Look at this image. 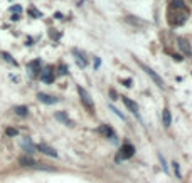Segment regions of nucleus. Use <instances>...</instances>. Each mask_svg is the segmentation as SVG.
Instances as JSON below:
<instances>
[{"label": "nucleus", "instance_id": "nucleus-1", "mask_svg": "<svg viewBox=\"0 0 192 183\" xmlns=\"http://www.w3.org/2000/svg\"><path fill=\"white\" fill-rule=\"evenodd\" d=\"M137 62H138V66H140V67L143 69V72L150 76V79H152L153 83H155L157 86L160 87V89H163V87H165V84H163V79H162V77H160L159 74H157L155 71H153V69H150L148 66H147V64H143V62H141V61H138V59H137Z\"/></svg>", "mask_w": 192, "mask_h": 183}, {"label": "nucleus", "instance_id": "nucleus-2", "mask_svg": "<svg viewBox=\"0 0 192 183\" xmlns=\"http://www.w3.org/2000/svg\"><path fill=\"white\" fill-rule=\"evenodd\" d=\"M78 93H79V97H81V101H83L84 108H86L91 114H94V103H93V97L89 96V93H88L84 87H81V86L78 87Z\"/></svg>", "mask_w": 192, "mask_h": 183}, {"label": "nucleus", "instance_id": "nucleus-3", "mask_svg": "<svg viewBox=\"0 0 192 183\" xmlns=\"http://www.w3.org/2000/svg\"><path fill=\"white\" fill-rule=\"evenodd\" d=\"M135 154V146L130 143L123 144L121 146V150H120V154H118V158H116V161H120V160H127V158H131Z\"/></svg>", "mask_w": 192, "mask_h": 183}, {"label": "nucleus", "instance_id": "nucleus-4", "mask_svg": "<svg viewBox=\"0 0 192 183\" xmlns=\"http://www.w3.org/2000/svg\"><path fill=\"white\" fill-rule=\"evenodd\" d=\"M36 150H39L40 153H44V154H47V156H52V158H58L59 154H58V151L54 150L52 146H49V144H46V143H39L36 146Z\"/></svg>", "mask_w": 192, "mask_h": 183}, {"label": "nucleus", "instance_id": "nucleus-5", "mask_svg": "<svg viewBox=\"0 0 192 183\" xmlns=\"http://www.w3.org/2000/svg\"><path fill=\"white\" fill-rule=\"evenodd\" d=\"M177 44H179V49L182 50V54L187 56V57H190V56H192V47H190V44H189V40H185V39H179V40H177Z\"/></svg>", "mask_w": 192, "mask_h": 183}, {"label": "nucleus", "instance_id": "nucleus-6", "mask_svg": "<svg viewBox=\"0 0 192 183\" xmlns=\"http://www.w3.org/2000/svg\"><path fill=\"white\" fill-rule=\"evenodd\" d=\"M37 99L40 101V103H44V104H56L59 101V97H56V96H51V94H44V93H39L37 94Z\"/></svg>", "mask_w": 192, "mask_h": 183}, {"label": "nucleus", "instance_id": "nucleus-7", "mask_svg": "<svg viewBox=\"0 0 192 183\" xmlns=\"http://www.w3.org/2000/svg\"><path fill=\"white\" fill-rule=\"evenodd\" d=\"M54 118H56V119H58V121H61V123H62V124L69 126V128H71V126H74V123H73V121H71V119H69V116H68V114H66V113H64V111H58V113H56V114H54Z\"/></svg>", "mask_w": 192, "mask_h": 183}, {"label": "nucleus", "instance_id": "nucleus-8", "mask_svg": "<svg viewBox=\"0 0 192 183\" xmlns=\"http://www.w3.org/2000/svg\"><path fill=\"white\" fill-rule=\"evenodd\" d=\"M99 131H101L103 134H105L108 140H111V141H116V134H115V131H113V128L110 124H101V128H99Z\"/></svg>", "mask_w": 192, "mask_h": 183}, {"label": "nucleus", "instance_id": "nucleus-9", "mask_svg": "<svg viewBox=\"0 0 192 183\" xmlns=\"http://www.w3.org/2000/svg\"><path fill=\"white\" fill-rule=\"evenodd\" d=\"M123 103H125V106L128 108V111H131V114H135V116L138 118V111H140V108H138V104L135 103V101L128 99V97H123Z\"/></svg>", "mask_w": 192, "mask_h": 183}, {"label": "nucleus", "instance_id": "nucleus-10", "mask_svg": "<svg viewBox=\"0 0 192 183\" xmlns=\"http://www.w3.org/2000/svg\"><path fill=\"white\" fill-rule=\"evenodd\" d=\"M73 56H74V59H76V62H78L79 67H86V66H88V59L84 57V56L81 54L78 49H73Z\"/></svg>", "mask_w": 192, "mask_h": 183}, {"label": "nucleus", "instance_id": "nucleus-11", "mask_svg": "<svg viewBox=\"0 0 192 183\" xmlns=\"http://www.w3.org/2000/svg\"><path fill=\"white\" fill-rule=\"evenodd\" d=\"M40 79L44 83H52L54 81V74H52V67H46L42 69V74H40Z\"/></svg>", "mask_w": 192, "mask_h": 183}, {"label": "nucleus", "instance_id": "nucleus-12", "mask_svg": "<svg viewBox=\"0 0 192 183\" xmlns=\"http://www.w3.org/2000/svg\"><path fill=\"white\" fill-rule=\"evenodd\" d=\"M20 146L24 148V150H26V151H27V153H29V154L36 151V146H34V144H32V141H30L29 138H22V140H20Z\"/></svg>", "mask_w": 192, "mask_h": 183}, {"label": "nucleus", "instance_id": "nucleus-13", "mask_svg": "<svg viewBox=\"0 0 192 183\" xmlns=\"http://www.w3.org/2000/svg\"><path fill=\"white\" fill-rule=\"evenodd\" d=\"M19 163H20L22 166H34V168L39 165V163L34 158H30V156H20V158H19Z\"/></svg>", "mask_w": 192, "mask_h": 183}, {"label": "nucleus", "instance_id": "nucleus-14", "mask_svg": "<svg viewBox=\"0 0 192 183\" xmlns=\"http://www.w3.org/2000/svg\"><path fill=\"white\" fill-rule=\"evenodd\" d=\"M170 123H172V116H170V109L169 108H165L163 109V126H170Z\"/></svg>", "mask_w": 192, "mask_h": 183}, {"label": "nucleus", "instance_id": "nucleus-15", "mask_svg": "<svg viewBox=\"0 0 192 183\" xmlns=\"http://www.w3.org/2000/svg\"><path fill=\"white\" fill-rule=\"evenodd\" d=\"M14 111H15V114H19V116H27V114H29L27 106H15Z\"/></svg>", "mask_w": 192, "mask_h": 183}, {"label": "nucleus", "instance_id": "nucleus-16", "mask_svg": "<svg viewBox=\"0 0 192 183\" xmlns=\"http://www.w3.org/2000/svg\"><path fill=\"white\" fill-rule=\"evenodd\" d=\"M2 57L5 59L7 62H10V64H14V66H17V62H15V59H12V56L10 54H7V52H2Z\"/></svg>", "mask_w": 192, "mask_h": 183}, {"label": "nucleus", "instance_id": "nucleus-17", "mask_svg": "<svg viewBox=\"0 0 192 183\" xmlns=\"http://www.w3.org/2000/svg\"><path fill=\"white\" fill-rule=\"evenodd\" d=\"M170 7L172 8H182V7H184V2H182V0H172Z\"/></svg>", "mask_w": 192, "mask_h": 183}, {"label": "nucleus", "instance_id": "nucleus-18", "mask_svg": "<svg viewBox=\"0 0 192 183\" xmlns=\"http://www.w3.org/2000/svg\"><path fill=\"white\" fill-rule=\"evenodd\" d=\"M172 166H174V170H175V176H177V178H182V175H180V168H179V163H177V161H174V163H172Z\"/></svg>", "mask_w": 192, "mask_h": 183}, {"label": "nucleus", "instance_id": "nucleus-19", "mask_svg": "<svg viewBox=\"0 0 192 183\" xmlns=\"http://www.w3.org/2000/svg\"><path fill=\"white\" fill-rule=\"evenodd\" d=\"M5 133H7V136H17L19 131L15 128H7V131H5Z\"/></svg>", "mask_w": 192, "mask_h": 183}, {"label": "nucleus", "instance_id": "nucleus-20", "mask_svg": "<svg viewBox=\"0 0 192 183\" xmlns=\"http://www.w3.org/2000/svg\"><path fill=\"white\" fill-rule=\"evenodd\" d=\"M127 20H128V22H133V24H138V25H145V22H143V20H135V19L131 17V15H128Z\"/></svg>", "mask_w": 192, "mask_h": 183}, {"label": "nucleus", "instance_id": "nucleus-21", "mask_svg": "<svg viewBox=\"0 0 192 183\" xmlns=\"http://www.w3.org/2000/svg\"><path fill=\"white\" fill-rule=\"evenodd\" d=\"M159 160H160V163H162L163 171H169V166H167V163H165V160H163V156H162V154H159Z\"/></svg>", "mask_w": 192, "mask_h": 183}, {"label": "nucleus", "instance_id": "nucleus-22", "mask_svg": "<svg viewBox=\"0 0 192 183\" xmlns=\"http://www.w3.org/2000/svg\"><path fill=\"white\" fill-rule=\"evenodd\" d=\"M110 109H111V111H113V113H116V114H118V118L125 119V116H123V114H121V113H120V111H118V109H116V108H113V106H110Z\"/></svg>", "mask_w": 192, "mask_h": 183}, {"label": "nucleus", "instance_id": "nucleus-23", "mask_svg": "<svg viewBox=\"0 0 192 183\" xmlns=\"http://www.w3.org/2000/svg\"><path fill=\"white\" fill-rule=\"evenodd\" d=\"M29 14H30V15H36V17H40V15H42L39 10H36V8H30V10H29Z\"/></svg>", "mask_w": 192, "mask_h": 183}, {"label": "nucleus", "instance_id": "nucleus-24", "mask_svg": "<svg viewBox=\"0 0 192 183\" xmlns=\"http://www.w3.org/2000/svg\"><path fill=\"white\" fill-rule=\"evenodd\" d=\"M59 72H61V74H68V67H66L64 64L59 66Z\"/></svg>", "mask_w": 192, "mask_h": 183}, {"label": "nucleus", "instance_id": "nucleus-25", "mask_svg": "<svg viewBox=\"0 0 192 183\" xmlns=\"http://www.w3.org/2000/svg\"><path fill=\"white\" fill-rule=\"evenodd\" d=\"M20 10H22V8L19 7V5H15V7H12V12H20Z\"/></svg>", "mask_w": 192, "mask_h": 183}, {"label": "nucleus", "instance_id": "nucleus-26", "mask_svg": "<svg viewBox=\"0 0 192 183\" xmlns=\"http://www.w3.org/2000/svg\"><path fill=\"white\" fill-rule=\"evenodd\" d=\"M123 86H131V81H130V79L123 81Z\"/></svg>", "mask_w": 192, "mask_h": 183}, {"label": "nucleus", "instance_id": "nucleus-27", "mask_svg": "<svg viewBox=\"0 0 192 183\" xmlns=\"http://www.w3.org/2000/svg\"><path fill=\"white\" fill-rule=\"evenodd\" d=\"M110 94H111V97H113V99H116V93H115V91H113V89L110 91Z\"/></svg>", "mask_w": 192, "mask_h": 183}, {"label": "nucleus", "instance_id": "nucleus-28", "mask_svg": "<svg viewBox=\"0 0 192 183\" xmlns=\"http://www.w3.org/2000/svg\"><path fill=\"white\" fill-rule=\"evenodd\" d=\"M51 36H52V39H58V37H59V34H56V32H51Z\"/></svg>", "mask_w": 192, "mask_h": 183}]
</instances>
